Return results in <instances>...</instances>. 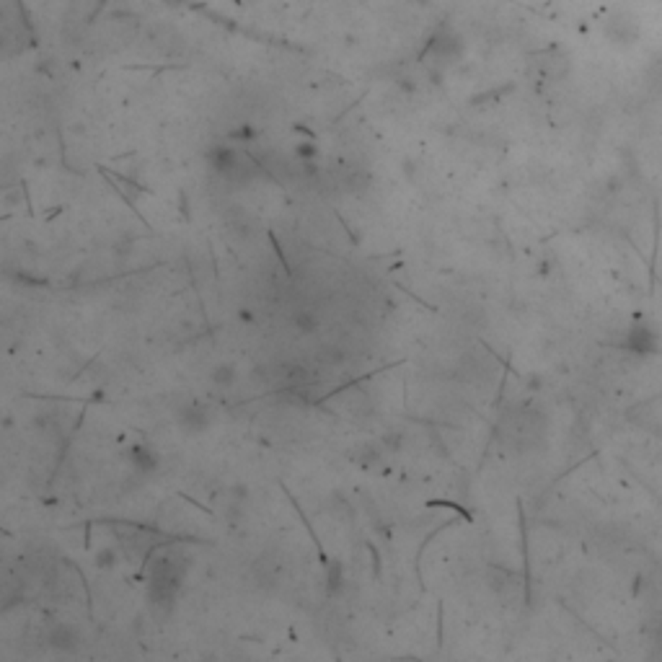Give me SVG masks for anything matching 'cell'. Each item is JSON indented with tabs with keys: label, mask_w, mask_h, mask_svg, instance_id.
<instances>
[{
	"label": "cell",
	"mask_w": 662,
	"mask_h": 662,
	"mask_svg": "<svg viewBox=\"0 0 662 662\" xmlns=\"http://www.w3.org/2000/svg\"><path fill=\"white\" fill-rule=\"evenodd\" d=\"M344 590V564L339 559H331L326 564V595L336 598Z\"/></svg>",
	"instance_id": "obj_6"
},
{
	"label": "cell",
	"mask_w": 662,
	"mask_h": 662,
	"mask_svg": "<svg viewBox=\"0 0 662 662\" xmlns=\"http://www.w3.org/2000/svg\"><path fill=\"white\" fill-rule=\"evenodd\" d=\"M47 644L55 649V652H75L80 647V634L75 626H70V623H57V626H52L47 634Z\"/></svg>",
	"instance_id": "obj_4"
},
{
	"label": "cell",
	"mask_w": 662,
	"mask_h": 662,
	"mask_svg": "<svg viewBox=\"0 0 662 662\" xmlns=\"http://www.w3.org/2000/svg\"><path fill=\"white\" fill-rule=\"evenodd\" d=\"M293 326H295L300 334H313V331L319 329V319H316V313L313 311L300 308V311L293 313Z\"/></svg>",
	"instance_id": "obj_8"
},
{
	"label": "cell",
	"mask_w": 662,
	"mask_h": 662,
	"mask_svg": "<svg viewBox=\"0 0 662 662\" xmlns=\"http://www.w3.org/2000/svg\"><path fill=\"white\" fill-rule=\"evenodd\" d=\"M210 383L215 386V388H231L236 383V365H231V362L215 365L210 370Z\"/></svg>",
	"instance_id": "obj_7"
},
{
	"label": "cell",
	"mask_w": 662,
	"mask_h": 662,
	"mask_svg": "<svg viewBox=\"0 0 662 662\" xmlns=\"http://www.w3.org/2000/svg\"><path fill=\"white\" fill-rule=\"evenodd\" d=\"M208 160L210 166H212V171L215 174H233L236 171V166H238V160H236V153L231 151V148H225V145H217V148H212V151L208 153Z\"/></svg>",
	"instance_id": "obj_5"
},
{
	"label": "cell",
	"mask_w": 662,
	"mask_h": 662,
	"mask_svg": "<svg viewBox=\"0 0 662 662\" xmlns=\"http://www.w3.org/2000/svg\"><path fill=\"white\" fill-rule=\"evenodd\" d=\"M319 359L324 362V365L339 367V365L347 362V352H344L342 347H336V344H326V347H321L319 350Z\"/></svg>",
	"instance_id": "obj_9"
},
{
	"label": "cell",
	"mask_w": 662,
	"mask_h": 662,
	"mask_svg": "<svg viewBox=\"0 0 662 662\" xmlns=\"http://www.w3.org/2000/svg\"><path fill=\"white\" fill-rule=\"evenodd\" d=\"M182 564H176L174 559H155V564L151 566V577H148V598H151L153 611H158L160 616L171 611L182 587Z\"/></svg>",
	"instance_id": "obj_1"
},
{
	"label": "cell",
	"mask_w": 662,
	"mask_h": 662,
	"mask_svg": "<svg viewBox=\"0 0 662 662\" xmlns=\"http://www.w3.org/2000/svg\"><path fill=\"white\" fill-rule=\"evenodd\" d=\"M383 443L388 447H393V450H396V447H399V443H401V435H399V432H386Z\"/></svg>",
	"instance_id": "obj_11"
},
{
	"label": "cell",
	"mask_w": 662,
	"mask_h": 662,
	"mask_svg": "<svg viewBox=\"0 0 662 662\" xmlns=\"http://www.w3.org/2000/svg\"><path fill=\"white\" fill-rule=\"evenodd\" d=\"M176 422L186 435H202L210 427V409L192 401V404H186V407L176 412Z\"/></svg>",
	"instance_id": "obj_2"
},
{
	"label": "cell",
	"mask_w": 662,
	"mask_h": 662,
	"mask_svg": "<svg viewBox=\"0 0 662 662\" xmlns=\"http://www.w3.org/2000/svg\"><path fill=\"white\" fill-rule=\"evenodd\" d=\"M96 566L98 569H109V566H114L117 564V551L114 549H101V551H96Z\"/></svg>",
	"instance_id": "obj_10"
},
{
	"label": "cell",
	"mask_w": 662,
	"mask_h": 662,
	"mask_svg": "<svg viewBox=\"0 0 662 662\" xmlns=\"http://www.w3.org/2000/svg\"><path fill=\"white\" fill-rule=\"evenodd\" d=\"M298 155H300V158H313V155H316V148L308 145V143H303L300 148H298Z\"/></svg>",
	"instance_id": "obj_12"
},
{
	"label": "cell",
	"mask_w": 662,
	"mask_h": 662,
	"mask_svg": "<svg viewBox=\"0 0 662 662\" xmlns=\"http://www.w3.org/2000/svg\"><path fill=\"white\" fill-rule=\"evenodd\" d=\"M127 463L132 466L135 473H140V476H151V473L158 471L160 458L151 445H132L127 450Z\"/></svg>",
	"instance_id": "obj_3"
}]
</instances>
